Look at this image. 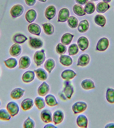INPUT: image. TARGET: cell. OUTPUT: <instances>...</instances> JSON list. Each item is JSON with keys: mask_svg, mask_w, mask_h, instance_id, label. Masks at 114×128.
<instances>
[{"mask_svg": "<svg viewBox=\"0 0 114 128\" xmlns=\"http://www.w3.org/2000/svg\"><path fill=\"white\" fill-rule=\"evenodd\" d=\"M90 24L86 20H83L80 22L78 26V30L80 33L86 32L88 30Z\"/></svg>", "mask_w": 114, "mask_h": 128, "instance_id": "f1b7e54d", "label": "cell"}, {"mask_svg": "<svg viewBox=\"0 0 114 128\" xmlns=\"http://www.w3.org/2000/svg\"><path fill=\"white\" fill-rule=\"evenodd\" d=\"M38 0L40 2H46L47 0Z\"/></svg>", "mask_w": 114, "mask_h": 128, "instance_id": "f907efd6", "label": "cell"}, {"mask_svg": "<svg viewBox=\"0 0 114 128\" xmlns=\"http://www.w3.org/2000/svg\"><path fill=\"white\" fill-rule=\"evenodd\" d=\"M1 104H2V103H1V101L0 100V106Z\"/></svg>", "mask_w": 114, "mask_h": 128, "instance_id": "f5cc1de1", "label": "cell"}, {"mask_svg": "<svg viewBox=\"0 0 114 128\" xmlns=\"http://www.w3.org/2000/svg\"><path fill=\"white\" fill-rule=\"evenodd\" d=\"M56 10L54 6H50L46 8L45 11V14L46 17L48 20L53 19L56 16Z\"/></svg>", "mask_w": 114, "mask_h": 128, "instance_id": "4fadbf2b", "label": "cell"}, {"mask_svg": "<svg viewBox=\"0 0 114 128\" xmlns=\"http://www.w3.org/2000/svg\"><path fill=\"white\" fill-rule=\"evenodd\" d=\"M22 52V48L20 45L17 44H14L11 47L10 50V54L14 57L20 56Z\"/></svg>", "mask_w": 114, "mask_h": 128, "instance_id": "9a60e30c", "label": "cell"}, {"mask_svg": "<svg viewBox=\"0 0 114 128\" xmlns=\"http://www.w3.org/2000/svg\"><path fill=\"white\" fill-rule=\"evenodd\" d=\"M94 20L95 23L98 26L104 27L106 25V20L104 16L101 14H98L95 17Z\"/></svg>", "mask_w": 114, "mask_h": 128, "instance_id": "836d02e7", "label": "cell"}, {"mask_svg": "<svg viewBox=\"0 0 114 128\" xmlns=\"http://www.w3.org/2000/svg\"><path fill=\"white\" fill-rule=\"evenodd\" d=\"M90 61V56L88 54H82L79 57L77 66L82 67L85 66L88 64Z\"/></svg>", "mask_w": 114, "mask_h": 128, "instance_id": "9c48e42d", "label": "cell"}, {"mask_svg": "<svg viewBox=\"0 0 114 128\" xmlns=\"http://www.w3.org/2000/svg\"><path fill=\"white\" fill-rule=\"evenodd\" d=\"M31 64L30 58L27 56H24L21 57L19 60V68L20 69H26L28 68Z\"/></svg>", "mask_w": 114, "mask_h": 128, "instance_id": "ba28073f", "label": "cell"}, {"mask_svg": "<svg viewBox=\"0 0 114 128\" xmlns=\"http://www.w3.org/2000/svg\"><path fill=\"white\" fill-rule=\"evenodd\" d=\"M104 2H106L108 3L110 2L112 0H102Z\"/></svg>", "mask_w": 114, "mask_h": 128, "instance_id": "681fc988", "label": "cell"}, {"mask_svg": "<svg viewBox=\"0 0 114 128\" xmlns=\"http://www.w3.org/2000/svg\"><path fill=\"white\" fill-rule=\"evenodd\" d=\"M12 116L8 110L4 109L0 110V120L4 121L10 120Z\"/></svg>", "mask_w": 114, "mask_h": 128, "instance_id": "f35d334b", "label": "cell"}, {"mask_svg": "<svg viewBox=\"0 0 114 128\" xmlns=\"http://www.w3.org/2000/svg\"><path fill=\"white\" fill-rule=\"evenodd\" d=\"M77 125L81 128H88V119L85 115H80L77 118L76 120Z\"/></svg>", "mask_w": 114, "mask_h": 128, "instance_id": "d6986e66", "label": "cell"}, {"mask_svg": "<svg viewBox=\"0 0 114 128\" xmlns=\"http://www.w3.org/2000/svg\"><path fill=\"white\" fill-rule=\"evenodd\" d=\"M34 105L33 100L30 98H26L21 103V107L24 110L27 111L32 108Z\"/></svg>", "mask_w": 114, "mask_h": 128, "instance_id": "603a6c76", "label": "cell"}, {"mask_svg": "<svg viewBox=\"0 0 114 128\" xmlns=\"http://www.w3.org/2000/svg\"><path fill=\"white\" fill-rule=\"evenodd\" d=\"M110 6L108 3L105 2H101L97 4L96 6V10L100 14L106 12L110 8Z\"/></svg>", "mask_w": 114, "mask_h": 128, "instance_id": "7402d4cb", "label": "cell"}, {"mask_svg": "<svg viewBox=\"0 0 114 128\" xmlns=\"http://www.w3.org/2000/svg\"><path fill=\"white\" fill-rule=\"evenodd\" d=\"M40 116L42 120L45 123L52 122V112L49 110H45L42 111Z\"/></svg>", "mask_w": 114, "mask_h": 128, "instance_id": "8fae6325", "label": "cell"}, {"mask_svg": "<svg viewBox=\"0 0 114 128\" xmlns=\"http://www.w3.org/2000/svg\"><path fill=\"white\" fill-rule=\"evenodd\" d=\"M24 8L22 5L16 4L12 7L10 10V14L12 18H16L20 16L24 12Z\"/></svg>", "mask_w": 114, "mask_h": 128, "instance_id": "5b68a950", "label": "cell"}, {"mask_svg": "<svg viewBox=\"0 0 114 128\" xmlns=\"http://www.w3.org/2000/svg\"><path fill=\"white\" fill-rule=\"evenodd\" d=\"M78 20L77 18L74 16H71L69 17L68 20V25L72 28H75L78 27Z\"/></svg>", "mask_w": 114, "mask_h": 128, "instance_id": "ab89813d", "label": "cell"}, {"mask_svg": "<svg viewBox=\"0 0 114 128\" xmlns=\"http://www.w3.org/2000/svg\"><path fill=\"white\" fill-rule=\"evenodd\" d=\"M78 44L80 50L82 51H84L88 47L89 41L86 37H80L78 39Z\"/></svg>", "mask_w": 114, "mask_h": 128, "instance_id": "7c38bea8", "label": "cell"}, {"mask_svg": "<svg viewBox=\"0 0 114 128\" xmlns=\"http://www.w3.org/2000/svg\"><path fill=\"white\" fill-rule=\"evenodd\" d=\"M105 128H114V123H110L107 124L105 126Z\"/></svg>", "mask_w": 114, "mask_h": 128, "instance_id": "7dc6e473", "label": "cell"}, {"mask_svg": "<svg viewBox=\"0 0 114 128\" xmlns=\"http://www.w3.org/2000/svg\"><path fill=\"white\" fill-rule=\"evenodd\" d=\"M13 42L16 44H22L28 40V38L24 35L20 33L15 34L12 38Z\"/></svg>", "mask_w": 114, "mask_h": 128, "instance_id": "cb8c5ba5", "label": "cell"}, {"mask_svg": "<svg viewBox=\"0 0 114 128\" xmlns=\"http://www.w3.org/2000/svg\"><path fill=\"white\" fill-rule=\"evenodd\" d=\"M34 103L36 106L40 110H42L46 106L44 100L41 97H38L36 98L34 100Z\"/></svg>", "mask_w": 114, "mask_h": 128, "instance_id": "60d3db41", "label": "cell"}, {"mask_svg": "<svg viewBox=\"0 0 114 128\" xmlns=\"http://www.w3.org/2000/svg\"><path fill=\"white\" fill-rule=\"evenodd\" d=\"M64 113L60 110L56 111L53 115V120L56 125L62 123L64 120Z\"/></svg>", "mask_w": 114, "mask_h": 128, "instance_id": "5bb4252c", "label": "cell"}, {"mask_svg": "<svg viewBox=\"0 0 114 128\" xmlns=\"http://www.w3.org/2000/svg\"><path fill=\"white\" fill-rule=\"evenodd\" d=\"M60 62L63 66H68L72 64V60L70 56L61 55L60 58Z\"/></svg>", "mask_w": 114, "mask_h": 128, "instance_id": "484cf974", "label": "cell"}, {"mask_svg": "<svg viewBox=\"0 0 114 128\" xmlns=\"http://www.w3.org/2000/svg\"><path fill=\"white\" fill-rule=\"evenodd\" d=\"M44 128H57V127L56 126L52 124H48L46 125L44 127Z\"/></svg>", "mask_w": 114, "mask_h": 128, "instance_id": "c3c4849f", "label": "cell"}, {"mask_svg": "<svg viewBox=\"0 0 114 128\" xmlns=\"http://www.w3.org/2000/svg\"><path fill=\"white\" fill-rule=\"evenodd\" d=\"M109 46V41L106 38H103L100 39L97 44L96 50L100 52H103L108 49Z\"/></svg>", "mask_w": 114, "mask_h": 128, "instance_id": "277c9868", "label": "cell"}, {"mask_svg": "<svg viewBox=\"0 0 114 128\" xmlns=\"http://www.w3.org/2000/svg\"><path fill=\"white\" fill-rule=\"evenodd\" d=\"M87 104L83 102H78L75 103L72 106V110L74 114H80L86 110Z\"/></svg>", "mask_w": 114, "mask_h": 128, "instance_id": "7a4b0ae2", "label": "cell"}, {"mask_svg": "<svg viewBox=\"0 0 114 128\" xmlns=\"http://www.w3.org/2000/svg\"><path fill=\"white\" fill-rule=\"evenodd\" d=\"M56 66V63L55 61L52 59L50 58L48 59L45 62L44 67L45 69L48 72L49 74H50L52 70Z\"/></svg>", "mask_w": 114, "mask_h": 128, "instance_id": "f546056e", "label": "cell"}, {"mask_svg": "<svg viewBox=\"0 0 114 128\" xmlns=\"http://www.w3.org/2000/svg\"><path fill=\"white\" fill-rule=\"evenodd\" d=\"M35 126V122L34 120L29 116L24 122L23 127L24 128H34Z\"/></svg>", "mask_w": 114, "mask_h": 128, "instance_id": "7bdbcfd3", "label": "cell"}, {"mask_svg": "<svg viewBox=\"0 0 114 128\" xmlns=\"http://www.w3.org/2000/svg\"><path fill=\"white\" fill-rule=\"evenodd\" d=\"M68 51L69 56H74L78 52V48L76 44H72L69 47Z\"/></svg>", "mask_w": 114, "mask_h": 128, "instance_id": "b9f144b4", "label": "cell"}, {"mask_svg": "<svg viewBox=\"0 0 114 128\" xmlns=\"http://www.w3.org/2000/svg\"><path fill=\"white\" fill-rule=\"evenodd\" d=\"M6 109L12 117L18 114L20 111L18 105L16 102H11L8 104Z\"/></svg>", "mask_w": 114, "mask_h": 128, "instance_id": "3957f363", "label": "cell"}, {"mask_svg": "<svg viewBox=\"0 0 114 128\" xmlns=\"http://www.w3.org/2000/svg\"><path fill=\"white\" fill-rule=\"evenodd\" d=\"M81 86L82 88L85 90H90L95 88L94 82L90 79H86L82 81Z\"/></svg>", "mask_w": 114, "mask_h": 128, "instance_id": "83f0119b", "label": "cell"}, {"mask_svg": "<svg viewBox=\"0 0 114 128\" xmlns=\"http://www.w3.org/2000/svg\"><path fill=\"white\" fill-rule=\"evenodd\" d=\"M25 92V90L22 88H16L11 92L10 96L14 100H19L23 96Z\"/></svg>", "mask_w": 114, "mask_h": 128, "instance_id": "30bf717a", "label": "cell"}, {"mask_svg": "<svg viewBox=\"0 0 114 128\" xmlns=\"http://www.w3.org/2000/svg\"><path fill=\"white\" fill-rule=\"evenodd\" d=\"M28 30L31 34L37 36H40L41 32V28L40 26L38 24H32L28 26Z\"/></svg>", "mask_w": 114, "mask_h": 128, "instance_id": "ac0fdd59", "label": "cell"}, {"mask_svg": "<svg viewBox=\"0 0 114 128\" xmlns=\"http://www.w3.org/2000/svg\"><path fill=\"white\" fill-rule=\"evenodd\" d=\"M26 4L30 6H34L36 2V0H25Z\"/></svg>", "mask_w": 114, "mask_h": 128, "instance_id": "f6af8a7d", "label": "cell"}, {"mask_svg": "<svg viewBox=\"0 0 114 128\" xmlns=\"http://www.w3.org/2000/svg\"><path fill=\"white\" fill-rule=\"evenodd\" d=\"M77 4L80 5H84L86 4L88 2V0H75Z\"/></svg>", "mask_w": 114, "mask_h": 128, "instance_id": "bcb514c9", "label": "cell"}, {"mask_svg": "<svg viewBox=\"0 0 114 128\" xmlns=\"http://www.w3.org/2000/svg\"><path fill=\"white\" fill-rule=\"evenodd\" d=\"M35 76L34 72L32 71H28L23 74L22 76V80L25 83L30 82L34 80Z\"/></svg>", "mask_w": 114, "mask_h": 128, "instance_id": "2e32d148", "label": "cell"}, {"mask_svg": "<svg viewBox=\"0 0 114 128\" xmlns=\"http://www.w3.org/2000/svg\"><path fill=\"white\" fill-rule=\"evenodd\" d=\"M44 32L47 35L50 36L53 34L54 31V26L49 23H46L42 24Z\"/></svg>", "mask_w": 114, "mask_h": 128, "instance_id": "1f68e13d", "label": "cell"}, {"mask_svg": "<svg viewBox=\"0 0 114 128\" xmlns=\"http://www.w3.org/2000/svg\"><path fill=\"white\" fill-rule=\"evenodd\" d=\"M5 65L7 68L10 69L14 68L16 66L18 62L16 59L14 58H10L4 61Z\"/></svg>", "mask_w": 114, "mask_h": 128, "instance_id": "e575fe53", "label": "cell"}, {"mask_svg": "<svg viewBox=\"0 0 114 128\" xmlns=\"http://www.w3.org/2000/svg\"><path fill=\"white\" fill-rule=\"evenodd\" d=\"M70 15V12L67 8H64L61 9L59 12L58 22H66L69 18Z\"/></svg>", "mask_w": 114, "mask_h": 128, "instance_id": "8992f818", "label": "cell"}, {"mask_svg": "<svg viewBox=\"0 0 114 128\" xmlns=\"http://www.w3.org/2000/svg\"><path fill=\"white\" fill-rule=\"evenodd\" d=\"M29 44L32 48L34 49H40L43 46L42 41L40 38L35 37H29Z\"/></svg>", "mask_w": 114, "mask_h": 128, "instance_id": "52a82bcc", "label": "cell"}, {"mask_svg": "<svg viewBox=\"0 0 114 128\" xmlns=\"http://www.w3.org/2000/svg\"><path fill=\"white\" fill-rule=\"evenodd\" d=\"M90 0L93 2H97V1H98L99 0Z\"/></svg>", "mask_w": 114, "mask_h": 128, "instance_id": "816d5d0a", "label": "cell"}, {"mask_svg": "<svg viewBox=\"0 0 114 128\" xmlns=\"http://www.w3.org/2000/svg\"><path fill=\"white\" fill-rule=\"evenodd\" d=\"M64 88V92L65 96L67 98L70 99L74 92V87L70 82H67Z\"/></svg>", "mask_w": 114, "mask_h": 128, "instance_id": "ffe728a7", "label": "cell"}, {"mask_svg": "<svg viewBox=\"0 0 114 128\" xmlns=\"http://www.w3.org/2000/svg\"><path fill=\"white\" fill-rule=\"evenodd\" d=\"M36 12L34 10L31 9L28 10L26 14V19L29 23L32 22L36 18Z\"/></svg>", "mask_w": 114, "mask_h": 128, "instance_id": "4316f807", "label": "cell"}, {"mask_svg": "<svg viewBox=\"0 0 114 128\" xmlns=\"http://www.w3.org/2000/svg\"><path fill=\"white\" fill-rule=\"evenodd\" d=\"M76 76V74L73 70H66L62 73L61 76L62 78L66 80H70L74 78Z\"/></svg>", "mask_w": 114, "mask_h": 128, "instance_id": "44dd1931", "label": "cell"}, {"mask_svg": "<svg viewBox=\"0 0 114 128\" xmlns=\"http://www.w3.org/2000/svg\"><path fill=\"white\" fill-rule=\"evenodd\" d=\"M74 35L70 33H66L63 35L61 39V42L63 44L68 45L72 42Z\"/></svg>", "mask_w": 114, "mask_h": 128, "instance_id": "d6a6232c", "label": "cell"}, {"mask_svg": "<svg viewBox=\"0 0 114 128\" xmlns=\"http://www.w3.org/2000/svg\"><path fill=\"white\" fill-rule=\"evenodd\" d=\"M106 98L109 103L114 104V89L108 88L106 92Z\"/></svg>", "mask_w": 114, "mask_h": 128, "instance_id": "d590c367", "label": "cell"}, {"mask_svg": "<svg viewBox=\"0 0 114 128\" xmlns=\"http://www.w3.org/2000/svg\"><path fill=\"white\" fill-rule=\"evenodd\" d=\"M74 12L79 16H83L86 15V12L84 8L81 5L75 4L73 8Z\"/></svg>", "mask_w": 114, "mask_h": 128, "instance_id": "8d00e7d4", "label": "cell"}, {"mask_svg": "<svg viewBox=\"0 0 114 128\" xmlns=\"http://www.w3.org/2000/svg\"><path fill=\"white\" fill-rule=\"evenodd\" d=\"M50 90V86L46 82H44L38 88V94L40 96H44L48 94Z\"/></svg>", "mask_w": 114, "mask_h": 128, "instance_id": "e0dca14e", "label": "cell"}, {"mask_svg": "<svg viewBox=\"0 0 114 128\" xmlns=\"http://www.w3.org/2000/svg\"><path fill=\"white\" fill-rule=\"evenodd\" d=\"M67 50L66 46H64L61 43L58 44L56 48V50L57 52L60 54L62 55L64 54Z\"/></svg>", "mask_w": 114, "mask_h": 128, "instance_id": "ee69618b", "label": "cell"}, {"mask_svg": "<svg viewBox=\"0 0 114 128\" xmlns=\"http://www.w3.org/2000/svg\"><path fill=\"white\" fill-rule=\"evenodd\" d=\"M44 50H42L37 51L34 54V62L37 66H40L44 63L46 60Z\"/></svg>", "mask_w": 114, "mask_h": 128, "instance_id": "6da1fadb", "label": "cell"}, {"mask_svg": "<svg viewBox=\"0 0 114 128\" xmlns=\"http://www.w3.org/2000/svg\"><path fill=\"white\" fill-rule=\"evenodd\" d=\"M38 78L40 80H46L48 79V74L46 71L42 68H39L34 70Z\"/></svg>", "mask_w": 114, "mask_h": 128, "instance_id": "d4e9b609", "label": "cell"}, {"mask_svg": "<svg viewBox=\"0 0 114 128\" xmlns=\"http://www.w3.org/2000/svg\"><path fill=\"white\" fill-rule=\"evenodd\" d=\"M45 101L47 104L50 106H54L58 104L56 98L52 95H47L45 98Z\"/></svg>", "mask_w": 114, "mask_h": 128, "instance_id": "4dcf8cb0", "label": "cell"}, {"mask_svg": "<svg viewBox=\"0 0 114 128\" xmlns=\"http://www.w3.org/2000/svg\"><path fill=\"white\" fill-rule=\"evenodd\" d=\"M84 9L86 14H93L96 10L94 4L92 2H89L85 5Z\"/></svg>", "mask_w": 114, "mask_h": 128, "instance_id": "74e56055", "label": "cell"}]
</instances>
